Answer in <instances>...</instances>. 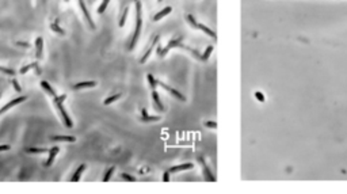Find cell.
I'll return each mask as SVG.
<instances>
[{"label": "cell", "mask_w": 347, "mask_h": 194, "mask_svg": "<svg viewBox=\"0 0 347 194\" xmlns=\"http://www.w3.org/2000/svg\"><path fill=\"white\" fill-rule=\"evenodd\" d=\"M11 84L14 86V88H15V91H16V92H22V87L19 86L18 80H16L15 77H12V79H11Z\"/></svg>", "instance_id": "29"}, {"label": "cell", "mask_w": 347, "mask_h": 194, "mask_svg": "<svg viewBox=\"0 0 347 194\" xmlns=\"http://www.w3.org/2000/svg\"><path fill=\"white\" fill-rule=\"evenodd\" d=\"M115 171V167H110L107 171H106V174H105V176H103V182H109L110 181V178H111V175H113V172Z\"/></svg>", "instance_id": "27"}, {"label": "cell", "mask_w": 347, "mask_h": 194, "mask_svg": "<svg viewBox=\"0 0 347 194\" xmlns=\"http://www.w3.org/2000/svg\"><path fill=\"white\" fill-rule=\"evenodd\" d=\"M26 99H27V97H24V95H23V97H18V98H15V99H11V102H8L7 105H4L2 109H0V115L4 114L8 109H11V107H14V106H16V105H19V103L24 102Z\"/></svg>", "instance_id": "6"}, {"label": "cell", "mask_w": 347, "mask_h": 194, "mask_svg": "<svg viewBox=\"0 0 347 194\" xmlns=\"http://www.w3.org/2000/svg\"><path fill=\"white\" fill-rule=\"evenodd\" d=\"M85 168H87V164H80L79 167H77V170L75 171V174H73V176L71 178V182H77V181L80 179V176H81V174H83V172L85 171Z\"/></svg>", "instance_id": "16"}, {"label": "cell", "mask_w": 347, "mask_h": 194, "mask_svg": "<svg viewBox=\"0 0 347 194\" xmlns=\"http://www.w3.org/2000/svg\"><path fill=\"white\" fill-rule=\"evenodd\" d=\"M77 2H79V7H80L81 12H83V15H84L85 20H87V23H88L89 29H91V30H95V23H94V20H92V18H91V14H89V11H88L87 6H85L84 0H77Z\"/></svg>", "instance_id": "4"}, {"label": "cell", "mask_w": 347, "mask_h": 194, "mask_svg": "<svg viewBox=\"0 0 347 194\" xmlns=\"http://www.w3.org/2000/svg\"><path fill=\"white\" fill-rule=\"evenodd\" d=\"M0 72L4 73V75H8V76H14L15 75V71L11 68H6V67H0Z\"/></svg>", "instance_id": "28"}, {"label": "cell", "mask_w": 347, "mask_h": 194, "mask_svg": "<svg viewBox=\"0 0 347 194\" xmlns=\"http://www.w3.org/2000/svg\"><path fill=\"white\" fill-rule=\"evenodd\" d=\"M34 45H35V57H37V60H41L43 57V38L42 37H37Z\"/></svg>", "instance_id": "8"}, {"label": "cell", "mask_w": 347, "mask_h": 194, "mask_svg": "<svg viewBox=\"0 0 347 194\" xmlns=\"http://www.w3.org/2000/svg\"><path fill=\"white\" fill-rule=\"evenodd\" d=\"M160 2H163V0H157V3H160Z\"/></svg>", "instance_id": "37"}, {"label": "cell", "mask_w": 347, "mask_h": 194, "mask_svg": "<svg viewBox=\"0 0 347 194\" xmlns=\"http://www.w3.org/2000/svg\"><path fill=\"white\" fill-rule=\"evenodd\" d=\"M199 163H201V167H202V170H203V175H205V179L209 181V182H214V181H216V176L213 175V172L209 170V167H207V164L205 163V160H203L202 158H199Z\"/></svg>", "instance_id": "7"}, {"label": "cell", "mask_w": 347, "mask_h": 194, "mask_svg": "<svg viewBox=\"0 0 347 194\" xmlns=\"http://www.w3.org/2000/svg\"><path fill=\"white\" fill-rule=\"evenodd\" d=\"M26 152H28V154H45V152H49L48 149H45V148H26Z\"/></svg>", "instance_id": "26"}, {"label": "cell", "mask_w": 347, "mask_h": 194, "mask_svg": "<svg viewBox=\"0 0 347 194\" xmlns=\"http://www.w3.org/2000/svg\"><path fill=\"white\" fill-rule=\"evenodd\" d=\"M205 125H206L207 128H213V129H216V128H217V123H216V122H205Z\"/></svg>", "instance_id": "34"}, {"label": "cell", "mask_w": 347, "mask_h": 194, "mask_svg": "<svg viewBox=\"0 0 347 194\" xmlns=\"http://www.w3.org/2000/svg\"><path fill=\"white\" fill-rule=\"evenodd\" d=\"M59 152H60V148H59V147H53V148H50V149H49V158L46 159V162H45V167L52 166V163L54 162V159H56V156H57V154H59Z\"/></svg>", "instance_id": "10"}, {"label": "cell", "mask_w": 347, "mask_h": 194, "mask_svg": "<svg viewBox=\"0 0 347 194\" xmlns=\"http://www.w3.org/2000/svg\"><path fill=\"white\" fill-rule=\"evenodd\" d=\"M128 12H129V7H125V10L122 11V15L120 18V27H124L125 26V22H126V18H128Z\"/></svg>", "instance_id": "23"}, {"label": "cell", "mask_w": 347, "mask_h": 194, "mask_svg": "<svg viewBox=\"0 0 347 194\" xmlns=\"http://www.w3.org/2000/svg\"><path fill=\"white\" fill-rule=\"evenodd\" d=\"M213 49H214V48L212 46V45H210V46H207V48H206V50L203 52V55H201V57H199V60H202V61H206V60H207V59H209V57L212 56V53H213Z\"/></svg>", "instance_id": "21"}, {"label": "cell", "mask_w": 347, "mask_h": 194, "mask_svg": "<svg viewBox=\"0 0 347 194\" xmlns=\"http://www.w3.org/2000/svg\"><path fill=\"white\" fill-rule=\"evenodd\" d=\"M65 99H67V95H65V94H63V95H57V97L53 98V103H54V106H56L57 111H59L61 119H63L64 125L67 126V128H72L73 122H72L71 117L68 115L67 110H65V107H64V101H65Z\"/></svg>", "instance_id": "2"}, {"label": "cell", "mask_w": 347, "mask_h": 194, "mask_svg": "<svg viewBox=\"0 0 347 194\" xmlns=\"http://www.w3.org/2000/svg\"><path fill=\"white\" fill-rule=\"evenodd\" d=\"M16 44H18V45H19V46H24V48H30V45H28V44H26V42H16Z\"/></svg>", "instance_id": "35"}, {"label": "cell", "mask_w": 347, "mask_h": 194, "mask_svg": "<svg viewBox=\"0 0 347 194\" xmlns=\"http://www.w3.org/2000/svg\"><path fill=\"white\" fill-rule=\"evenodd\" d=\"M52 141H65V143H73L76 141V137L73 136H52L50 137Z\"/></svg>", "instance_id": "18"}, {"label": "cell", "mask_w": 347, "mask_h": 194, "mask_svg": "<svg viewBox=\"0 0 347 194\" xmlns=\"http://www.w3.org/2000/svg\"><path fill=\"white\" fill-rule=\"evenodd\" d=\"M171 11H172V7H166V8H163L161 11H159L157 14L153 16V22H159V20H160V19H163V18H164V16H167V15H168Z\"/></svg>", "instance_id": "17"}, {"label": "cell", "mask_w": 347, "mask_h": 194, "mask_svg": "<svg viewBox=\"0 0 347 194\" xmlns=\"http://www.w3.org/2000/svg\"><path fill=\"white\" fill-rule=\"evenodd\" d=\"M0 98H2V94H0Z\"/></svg>", "instance_id": "38"}, {"label": "cell", "mask_w": 347, "mask_h": 194, "mask_svg": "<svg viewBox=\"0 0 347 194\" xmlns=\"http://www.w3.org/2000/svg\"><path fill=\"white\" fill-rule=\"evenodd\" d=\"M157 84L160 86V87H163V88H164L167 92H170V94H171V95H172L174 98H176V99H179V101H182V102H185V101H186L185 95H182L181 92H179V91H176V90H175V88H172V87H171V86L166 84V83H163V81H159V80H157Z\"/></svg>", "instance_id": "5"}, {"label": "cell", "mask_w": 347, "mask_h": 194, "mask_svg": "<svg viewBox=\"0 0 347 194\" xmlns=\"http://www.w3.org/2000/svg\"><path fill=\"white\" fill-rule=\"evenodd\" d=\"M152 99H153V103H155V107L159 110V111H164V106L160 101V95L157 94L156 90H152Z\"/></svg>", "instance_id": "15"}, {"label": "cell", "mask_w": 347, "mask_h": 194, "mask_svg": "<svg viewBox=\"0 0 347 194\" xmlns=\"http://www.w3.org/2000/svg\"><path fill=\"white\" fill-rule=\"evenodd\" d=\"M38 68V63H37V61H34V63H31V64H27V65H24V67H22L19 69V73L20 75H24V73H27L28 71H30V69H37Z\"/></svg>", "instance_id": "19"}, {"label": "cell", "mask_w": 347, "mask_h": 194, "mask_svg": "<svg viewBox=\"0 0 347 194\" xmlns=\"http://www.w3.org/2000/svg\"><path fill=\"white\" fill-rule=\"evenodd\" d=\"M95 86H98V83L95 80H89V81H80V83H76L75 86H73V88L75 90H84V88H92V87H95Z\"/></svg>", "instance_id": "12"}, {"label": "cell", "mask_w": 347, "mask_h": 194, "mask_svg": "<svg viewBox=\"0 0 347 194\" xmlns=\"http://www.w3.org/2000/svg\"><path fill=\"white\" fill-rule=\"evenodd\" d=\"M141 121L142 122H155V121H160V117H159V115H149L145 109H141Z\"/></svg>", "instance_id": "11"}, {"label": "cell", "mask_w": 347, "mask_h": 194, "mask_svg": "<svg viewBox=\"0 0 347 194\" xmlns=\"http://www.w3.org/2000/svg\"><path fill=\"white\" fill-rule=\"evenodd\" d=\"M254 95H255V98L258 99V101H259L260 103H263L264 101H266V97H264V95H263V94L260 92V91H255V94H254Z\"/></svg>", "instance_id": "30"}, {"label": "cell", "mask_w": 347, "mask_h": 194, "mask_svg": "<svg viewBox=\"0 0 347 194\" xmlns=\"http://www.w3.org/2000/svg\"><path fill=\"white\" fill-rule=\"evenodd\" d=\"M146 79H148V83H149V87L151 90H156V86H157V80L153 77V75H151V73H148L146 75Z\"/></svg>", "instance_id": "24"}, {"label": "cell", "mask_w": 347, "mask_h": 194, "mask_svg": "<svg viewBox=\"0 0 347 194\" xmlns=\"http://www.w3.org/2000/svg\"><path fill=\"white\" fill-rule=\"evenodd\" d=\"M194 167L193 163H183V164H178V166H174L170 168V172H179V171H186V170H191Z\"/></svg>", "instance_id": "13"}, {"label": "cell", "mask_w": 347, "mask_h": 194, "mask_svg": "<svg viewBox=\"0 0 347 194\" xmlns=\"http://www.w3.org/2000/svg\"><path fill=\"white\" fill-rule=\"evenodd\" d=\"M50 29L56 33V34H59V35H65V30H64V29H61L57 22H53V23L50 24Z\"/></svg>", "instance_id": "20"}, {"label": "cell", "mask_w": 347, "mask_h": 194, "mask_svg": "<svg viewBox=\"0 0 347 194\" xmlns=\"http://www.w3.org/2000/svg\"><path fill=\"white\" fill-rule=\"evenodd\" d=\"M186 19H187V22H189V24L191 27H194V29H197V30H201L202 33H205V34L207 35V37H212V38L213 39H216L217 38V35H216V33L212 30V29H209L207 26H205V24H202V23H199V22H197V20L194 19V16L193 15H187L186 16Z\"/></svg>", "instance_id": "3"}, {"label": "cell", "mask_w": 347, "mask_h": 194, "mask_svg": "<svg viewBox=\"0 0 347 194\" xmlns=\"http://www.w3.org/2000/svg\"><path fill=\"white\" fill-rule=\"evenodd\" d=\"M170 174H171L170 171L164 172V176H163V181H164V182H168V181H170Z\"/></svg>", "instance_id": "33"}, {"label": "cell", "mask_w": 347, "mask_h": 194, "mask_svg": "<svg viewBox=\"0 0 347 194\" xmlns=\"http://www.w3.org/2000/svg\"><path fill=\"white\" fill-rule=\"evenodd\" d=\"M109 3H110V0H102V3H100V6L98 7V10H96V12L99 15H102L103 14V12L106 11V8H107V6H109Z\"/></svg>", "instance_id": "25"}, {"label": "cell", "mask_w": 347, "mask_h": 194, "mask_svg": "<svg viewBox=\"0 0 347 194\" xmlns=\"http://www.w3.org/2000/svg\"><path fill=\"white\" fill-rule=\"evenodd\" d=\"M159 39H160V37H159V35H156V37H155V38H153V41H152V44H151V45H149V48H148V49H146V52L144 53V56H142V57H141V59H140V63H141V64H144V63H145V61H146V60H148V59H149V56H151V53H152V50H153V48H155V45H156V44L159 42Z\"/></svg>", "instance_id": "9"}, {"label": "cell", "mask_w": 347, "mask_h": 194, "mask_svg": "<svg viewBox=\"0 0 347 194\" xmlns=\"http://www.w3.org/2000/svg\"><path fill=\"white\" fill-rule=\"evenodd\" d=\"M136 3V29H134L132 41H130L129 45V50H133L134 46H136L138 38H140L141 34V27H142V11H141V2L140 0H134Z\"/></svg>", "instance_id": "1"}, {"label": "cell", "mask_w": 347, "mask_h": 194, "mask_svg": "<svg viewBox=\"0 0 347 194\" xmlns=\"http://www.w3.org/2000/svg\"><path fill=\"white\" fill-rule=\"evenodd\" d=\"M41 87H42V90H43V91H45V92H46V94H48V95H49V97H52V98H54V97H57V94H56V90H54V88H53V87H52V86H50V84H49V83H48V81H46V80H42V81H41Z\"/></svg>", "instance_id": "14"}, {"label": "cell", "mask_w": 347, "mask_h": 194, "mask_svg": "<svg viewBox=\"0 0 347 194\" xmlns=\"http://www.w3.org/2000/svg\"><path fill=\"white\" fill-rule=\"evenodd\" d=\"M121 176H122V179L124 181H128V182H134V181H136V178H133V176H130L129 174H121Z\"/></svg>", "instance_id": "31"}, {"label": "cell", "mask_w": 347, "mask_h": 194, "mask_svg": "<svg viewBox=\"0 0 347 194\" xmlns=\"http://www.w3.org/2000/svg\"><path fill=\"white\" fill-rule=\"evenodd\" d=\"M11 147L7 145V144H4V145H0V152H6V151H10Z\"/></svg>", "instance_id": "32"}, {"label": "cell", "mask_w": 347, "mask_h": 194, "mask_svg": "<svg viewBox=\"0 0 347 194\" xmlns=\"http://www.w3.org/2000/svg\"><path fill=\"white\" fill-rule=\"evenodd\" d=\"M121 97H122V94H121V92H120V94H114V95H111V97H107V98H106L105 101H103V103H105L106 106H107V105H111L113 102H115L117 99H120Z\"/></svg>", "instance_id": "22"}, {"label": "cell", "mask_w": 347, "mask_h": 194, "mask_svg": "<svg viewBox=\"0 0 347 194\" xmlns=\"http://www.w3.org/2000/svg\"><path fill=\"white\" fill-rule=\"evenodd\" d=\"M64 2H65V3H68V2H69V0H64Z\"/></svg>", "instance_id": "36"}]
</instances>
